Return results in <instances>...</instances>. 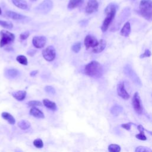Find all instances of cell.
I'll return each mask as SVG.
<instances>
[{
	"label": "cell",
	"mask_w": 152,
	"mask_h": 152,
	"mask_svg": "<svg viewBox=\"0 0 152 152\" xmlns=\"http://www.w3.org/2000/svg\"><path fill=\"white\" fill-rule=\"evenodd\" d=\"M84 72L89 77L99 78L103 74V68L99 62L93 61L85 66Z\"/></svg>",
	"instance_id": "obj_1"
},
{
	"label": "cell",
	"mask_w": 152,
	"mask_h": 152,
	"mask_svg": "<svg viewBox=\"0 0 152 152\" xmlns=\"http://www.w3.org/2000/svg\"><path fill=\"white\" fill-rule=\"evenodd\" d=\"M140 12L141 15L147 20H152V1L141 0L140 4Z\"/></svg>",
	"instance_id": "obj_2"
},
{
	"label": "cell",
	"mask_w": 152,
	"mask_h": 152,
	"mask_svg": "<svg viewBox=\"0 0 152 152\" xmlns=\"http://www.w3.org/2000/svg\"><path fill=\"white\" fill-rule=\"evenodd\" d=\"M124 72L126 76H127L131 80L134 84L140 87L142 86V83L139 77L137 75V74L134 71L130 65L126 64V65H125V66L124 67Z\"/></svg>",
	"instance_id": "obj_3"
},
{
	"label": "cell",
	"mask_w": 152,
	"mask_h": 152,
	"mask_svg": "<svg viewBox=\"0 0 152 152\" xmlns=\"http://www.w3.org/2000/svg\"><path fill=\"white\" fill-rule=\"evenodd\" d=\"M1 40H0V48H2L5 45H8L14 42L15 36L13 33L5 30L0 31Z\"/></svg>",
	"instance_id": "obj_4"
},
{
	"label": "cell",
	"mask_w": 152,
	"mask_h": 152,
	"mask_svg": "<svg viewBox=\"0 0 152 152\" xmlns=\"http://www.w3.org/2000/svg\"><path fill=\"white\" fill-rule=\"evenodd\" d=\"M52 8L53 2L51 0H44L34 8V10L37 13L46 14L49 12Z\"/></svg>",
	"instance_id": "obj_5"
},
{
	"label": "cell",
	"mask_w": 152,
	"mask_h": 152,
	"mask_svg": "<svg viewBox=\"0 0 152 152\" xmlns=\"http://www.w3.org/2000/svg\"><path fill=\"white\" fill-rule=\"evenodd\" d=\"M132 104L135 112L138 114L141 115L143 112V106L142 102L138 92H135L132 99Z\"/></svg>",
	"instance_id": "obj_6"
},
{
	"label": "cell",
	"mask_w": 152,
	"mask_h": 152,
	"mask_svg": "<svg viewBox=\"0 0 152 152\" xmlns=\"http://www.w3.org/2000/svg\"><path fill=\"white\" fill-rule=\"evenodd\" d=\"M42 56L47 61H52L56 57L55 49L53 46H49L42 51Z\"/></svg>",
	"instance_id": "obj_7"
},
{
	"label": "cell",
	"mask_w": 152,
	"mask_h": 152,
	"mask_svg": "<svg viewBox=\"0 0 152 152\" xmlns=\"http://www.w3.org/2000/svg\"><path fill=\"white\" fill-rule=\"evenodd\" d=\"M116 11H113L106 14V17L103 20L102 25L101 26V30L103 32H105L109 28L110 24L113 20Z\"/></svg>",
	"instance_id": "obj_8"
},
{
	"label": "cell",
	"mask_w": 152,
	"mask_h": 152,
	"mask_svg": "<svg viewBox=\"0 0 152 152\" xmlns=\"http://www.w3.org/2000/svg\"><path fill=\"white\" fill-rule=\"evenodd\" d=\"M84 43L86 48V49H88L90 48H93L95 46H96L98 45L99 42L94 36L90 34H88L86 36L84 39Z\"/></svg>",
	"instance_id": "obj_9"
},
{
	"label": "cell",
	"mask_w": 152,
	"mask_h": 152,
	"mask_svg": "<svg viewBox=\"0 0 152 152\" xmlns=\"http://www.w3.org/2000/svg\"><path fill=\"white\" fill-rule=\"evenodd\" d=\"M99 3L97 0H88L86 7V12L88 14H92L97 11Z\"/></svg>",
	"instance_id": "obj_10"
},
{
	"label": "cell",
	"mask_w": 152,
	"mask_h": 152,
	"mask_svg": "<svg viewBox=\"0 0 152 152\" xmlns=\"http://www.w3.org/2000/svg\"><path fill=\"white\" fill-rule=\"evenodd\" d=\"M46 42V38L43 36H34L32 39V43L36 48L40 49L45 46Z\"/></svg>",
	"instance_id": "obj_11"
},
{
	"label": "cell",
	"mask_w": 152,
	"mask_h": 152,
	"mask_svg": "<svg viewBox=\"0 0 152 152\" xmlns=\"http://www.w3.org/2000/svg\"><path fill=\"white\" fill-rule=\"evenodd\" d=\"M117 93L119 96L124 100H127L129 98V94L126 91L125 88V84L123 82H120L117 86Z\"/></svg>",
	"instance_id": "obj_12"
},
{
	"label": "cell",
	"mask_w": 152,
	"mask_h": 152,
	"mask_svg": "<svg viewBox=\"0 0 152 152\" xmlns=\"http://www.w3.org/2000/svg\"><path fill=\"white\" fill-rule=\"evenodd\" d=\"M6 15L9 18H10L11 19H13V20H23V19L26 18V16H25L23 14L17 13L14 11H7L6 12Z\"/></svg>",
	"instance_id": "obj_13"
},
{
	"label": "cell",
	"mask_w": 152,
	"mask_h": 152,
	"mask_svg": "<svg viewBox=\"0 0 152 152\" xmlns=\"http://www.w3.org/2000/svg\"><path fill=\"white\" fill-rule=\"evenodd\" d=\"M106 46V40H104V39H101L99 42L98 45L96 46H95L94 48H93L92 51H93V52L96 53H100V52H102Z\"/></svg>",
	"instance_id": "obj_14"
},
{
	"label": "cell",
	"mask_w": 152,
	"mask_h": 152,
	"mask_svg": "<svg viewBox=\"0 0 152 152\" xmlns=\"http://www.w3.org/2000/svg\"><path fill=\"white\" fill-rule=\"evenodd\" d=\"M26 91L25 90H18L11 93L12 97L18 101H23L26 96Z\"/></svg>",
	"instance_id": "obj_15"
},
{
	"label": "cell",
	"mask_w": 152,
	"mask_h": 152,
	"mask_svg": "<svg viewBox=\"0 0 152 152\" xmlns=\"http://www.w3.org/2000/svg\"><path fill=\"white\" fill-rule=\"evenodd\" d=\"M29 113L31 115L37 118H40V119H43L45 118V115L38 108L36 107H33L30 109Z\"/></svg>",
	"instance_id": "obj_16"
},
{
	"label": "cell",
	"mask_w": 152,
	"mask_h": 152,
	"mask_svg": "<svg viewBox=\"0 0 152 152\" xmlns=\"http://www.w3.org/2000/svg\"><path fill=\"white\" fill-rule=\"evenodd\" d=\"M20 74V72L18 70L11 68V69H8L5 72V76L8 78H14L17 77Z\"/></svg>",
	"instance_id": "obj_17"
},
{
	"label": "cell",
	"mask_w": 152,
	"mask_h": 152,
	"mask_svg": "<svg viewBox=\"0 0 152 152\" xmlns=\"http://www.w3.org/2000/svg\"><path fill=\"white\" fill-rule=\"evenodd\" d=\"M11 1L12 4L18 8L22 10L28 9V4L25 0H11Z\"/></svg>",
	"instance_id": "obj_18"
},
{
	"label": "cell",
	"mask_w": 152,
	"mask_h": 152,
	"mask_svg": "<svg viewBox=\"0 0 152 152\" xmlns=\"http://www.w3.org/2000/svg\"><path fill=\"white\" fill-rule=\"evenodd\" d=\"M131 25L129 22H126L124 24L121 30V34L124 37H128L131 33Z\"/></svg>",
	"instance_id": "obj_19"
},
{
	"label": "cell",
	"mask_w": 152,
	"mask_h": 152,
	"mask_svg": "<svg viewBox=\"0 0 152 152\" xmlns=\"http://www.w3.org/2000/svg\"><path fill=\"white\" fill-rule=\"evenodd\" d=\"M84 0H69L67 5L69 10L74 9L78 7H80L84 2Z\"/></svg>",
	"instance_id": "obj_20"
},
{
	"label": "cell",
	"mask_w": 152,
	"mask_h": 152,
	"mask_svg": "<svg viewBox=\"0 0 152 152\" xmlns=\"http://www.w3.org/2000/svg\"><path fill=\"white\" fill-rule=\"evenodd\" d=\"M1 116H2V118L3 119L6 120L7 122H8V123L10 124L14 125L15 123V118L10 113H8V112H2L1 113Z\"/></svg>",
	"instance_id": "obj_21"
},
{
	"label": "cell",
	"mask_w": 152,
	"mask_h": 152,
	"mask_svg": "<svg viewBox=\"0 0 152 152\" xmlns=\"http://www.w3.org/2000/svg\"><path fill=\"white\" fill-rule=\"evenodd\" d=\"M43 104L48 109H49L52 110H56L57 109V106L56 103L52 101H50L48 99H45L43 100Z\"/></svg>",
	"instance_id": "obj_22"
},
{
	"label": "cell",
	"mask_w": 152,
	"mask_h": 152,
	"mask_svg": "<svg viewBox=\"0 0 152 152\" xmlns=\"http://www.w3.org/2000/svg\"><path fill=\"white\" fill-rule=\"evenodd\" d=\"M138 129L140 133L135 135V137L137 139L140 140H142V141L146 140L147 137H146V136L145 135V134H144L145 129L144 128L142 125H138Z\"/></svg>",
	"instance_id": "obj_23"
},
{
	"label": "cell",
	"mask_w": 152,
	"mask_h": 152,
	"mask_svg": "<svg viewBox=\"0 0 152 152\" xmlns=\"http://www.w3.org/2000/svg\"><path fill=\"white\" fill-rule=\"evenodd\" d=\"M17 125L18 126L23 129V130H26V129H28L30 126H31V124L29 121H28L27 120H25V119H23V120H21L20 121L18 124H17Z\"/></svg>",
	"instance_id": "obj_24"
},
{
	"label": "cell",
	"mask_w": 152,
	"mask_h": 152,
	"mask_svg": "<svg viewBox=\"0 0 152 152\" xmlns=\"http://www.w3.org/2000/svg\"><path fill=\"white\" fill-rule=\"evenodd\" d=\"M118 5L116 4V3H114V2H112V3H110L109 4H108V5L106 7L105 10H104V13L106 14L109 13L111 11H117L118 10Z\"/></svg>",
	"instance_id": "obj_25"
},
{
	"label": "cell",
	"mask_w": 152,
	"mask_h": 152,
	"mask_svg": "<svg viewBox=\"0 0 152 152\" xmlns=\"http://www.w3.org/2000/svg\"><path fill=\"white\" fill-rule=\"evenodd\" d=\"M122 110H123V108L119 106V105H115L113 106L111 109H110V112L113 115H118L119 113H121L122 112Z\"/></svg>",
	"instance_id": "obj_26"
},
{
	"label": "cell",
	"mask_w": 152,
	"mask_h": 152,
	"mask_svg": "<svg viewBox=\"0 0 152 152\" xmlns=\"http://www.w3.org/2000/svg\"><path fill=\"white\" fill-rule=\"evenodd\" d=\"M121 150V147L118 144H111L108 146L109 152H120Z\"/></svg>",
	"instance_id": "obj_27"
},
{
	"label": "cell",
	"mask_w": 152,
	"mask_h": 152,
	"mask_svg": "<svg viewBox=\"0 0 152 152\" xmlns=\"http://www.w3.org/2000/svg\"><path fill=\"white\" fill-rule=\"evenodd\" d=\"M17 61H18L20 64L24 65H27L28 64L27 59V58L24 56V55H18L16 58Z\"/></svg>",
	"instance_id": "obj_28"
},
{
	"label": "cell",
	"mask_w": 152,
	"mask_h": 152,
	"mask_svg": "<svg viewBox=\"0 0 152 152\" xmlns=\"http://www.w3.org/2000/svg\"><path fill=\"white\" fill-rule=\"evenodd\" d=\"M0 26L7 29H11L13 27V24L11 22L3 21L1 20H0Z\"/></svg>",
	"instance_id": "obj_29"
},
{
	"label": "cell",
	"mask_w": 152,
	"mask_h": 152,
	"mask_svg": "<svg viewBox=\"0 0 152 152\" xmlns=\"http://www.w3.org/2000/svg\"><path fill=\"white\" fill-rule=\"evenodd\" d=\"M135 152H152V150L144 146H138L136 147Z\"/></svg>",
	"instance_id": "obj_30"
},
{
	"label": "cell",
	"mask_w": 152,
	"mask_h": 152,
	"mask_svg": "<svg viewBox=\"0 0 152 152\" xmlns=\"http://www.w3.org/2000/svg\"><path fill=\"white\" fill-rule=\"evenodd\" d=\"M33 145L37 148H42L43 147V141L40 138H37L33 141Z\"/></svg>",
	"instance_id": "obj_31"
},
{
	"label": "cell",
	"mask_w": 152,
	"mask_h": 152,
	"mask_svg": "<svg viewBox=\"0 0 152 152\" xmlns=\"http://www.w3.org/2000/svg\"><path fill=\"white\" fill-rule=\"evenodd\" d=\"M81 44L80 42H77L75 43L71 47V49L72 50L75 52V53H78L80 49H81Z\"/></svg>",
	"instance_id": "obj_32"
},
{
	"label": "cell",
	"mask_w": 152,
	"mask_h": 152,
	"mask_svg": "<svg viewBox=\"0 0 152 152\" xmlns=\"http://www.w3.org/2000/svg\"><path fill=\"white\" fill-rule=\"evenodd\" d=\"M27 104L28 106H30V107H36V106H42V103L40 102V101H38V100H31V101H29L27 102Z\"/></svg>",
	"instance_id": "obj_33"
},
{
	"label": "cell",
	"mask_w": 152,
	"mask_h": 152,
	"mask_svg": "<svg viewBox=\"0 0 152 152\" xmlns=\"http://www.w3.org/2000/svg\"><path fill=\"white\" fill-rule=\"evenodd\" d=\"M45 90L46 92H47L49 94H54L55 93V88L52 86H46L45 87Z\"/></svg>",
	"instance_id": "obj_34"
},
{
	"label": "cell",
	"mask_w": 152,
	"mask_h": 152,
	"mask_svg": "<svg viewBox=\"0 0 152 152\" xmlns=\"http://www.w3.org/2000/svg\"><path fill=\"white\" fill-rule=\"evenodd\" d=\"M151 55V52H150V50H148V49H145V51H144V52L143 53H142V54L140 56V58H147V57L150 56Z\"/></svg>",
	"instance_id": "obj_35"
},
{
	"label": "cell",
	"mask_w": 152,
	"mask_h": 152,
	"mask_svg": "<svg viewBox=\"0 0 152 152\" xmlns=\"http://www.w3.org/2000/svg\"><path fill=\"white\" fill-rule=\"evenodd\" d=\"M30 36V33L27 31H24V33L20 34V39L22 40H26V39H27L28 37V36Z\"/></svg>",
	"instance_id": "obj_36"
},
{
	"label": "cell",
	"mask_w": 152,
	"mask_h": 152,
	"mask_svg": "<svg viewBox=\"0 0 152 152\" xmlns=\"http://www.w3.org/2000/svg\"><path fill=\"white\" fill-rule=\"evenodd\" d=\"M132 124V123H131V122L126 123V124H122L121 125V126H122V128H124L125 129L129 131V130H130V129H131V127Z\"/></svg>",
	"instance_id": "obj_37"
},
{
	"label": "cell",
	"mask_w": 152,
	"mask_h": 152,
	"mask_svg": "<svg viewBox=\"0 0 152 152\" xmlns=\"http://www.w3.org/2000/svg\"><path fill=\"white\" fill-rule=\"evenodd\" d=\"M36 52V50L31 49V50H29L27 52V54H28V55H30V56H33Z\"/></svg>",
	"instance_id": "obj_38"
},
{
	"label": "cell",
	"mask_w": 152,
	"mask_h": 152,
	"mask_svg": "<svg viewBox=\"0 0 152 152\" xmlns=\"http://www.w3.org/2000/svg\"><path fill=\"white\" fill-rule=\"evenodd\" d=\"M38 73V71L37 70H34V71H31V72H30V76H31V77H34V76H35Z\"/></svg>",
	"instance_id": "obj_39"
},
{
	"label": "cell",
	"mask_w": 152,
	"mask_h": 152,
	"mask_svg": "<svg viewBox=\"0 0 152 152\" xmlns=\"http://www.w3.org/2000/svg\"><path fill=\"white\" fill-rule=\"evenodd\" d=\"M1 13H2V10H1V7H0V15L1 14Z\"/></svg>",
	"instance_id": "obj_40"
},
{
	"label": "cell",
	"mask_w": 152,
	"mask_h": 152,
	"mask_svg": "<svg viewBox=\"0 0 152 152\" xmlns=\"http://www.w3.org/2000/svg\"><path fill=\"white\" fill-rule=\"evenodd\" d=\"M31 1H37V0H30Z\"/></svg>",
	"instance_id": "obj_41"
},
{
	"label": "cell",
	"mask_w": 152,
	"mask_h": 152,
	"mask_svg": "<svg viewBox=\"0 0 152 152\" xmlns=\"http://www.w3.org/2000/svg\"><path fill=\"white\" fill-rule=\"evenodd\" d=\"M151 95H152V94H151Z\"/></svg>",
	"instance_id": "obj_42"
}]
</instances>
